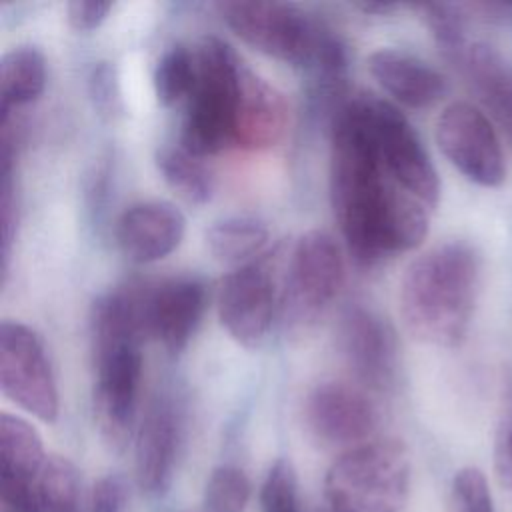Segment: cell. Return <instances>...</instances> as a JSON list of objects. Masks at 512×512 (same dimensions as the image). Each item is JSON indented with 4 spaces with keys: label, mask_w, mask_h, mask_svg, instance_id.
<instances>
[{
    "label": "cell",
    "mask_w": 512,
    "mask_h": 512,
    "mask_svg": "<svg viewBox=\"0 0 512 512\" xmlns=\"http://www.w3.org/2000/svg\"><path fill=\"white\" fill-rule=\"evenodd\" d=\"M330 200L346 246L360 264L408 252L428 234L430 208L382 166L368 94L346 98L332 112Z\"/></svg>",
    "instance_id": "cell-1"
},
{
    "label": "cell",
    "mask_w": 512,
    "mask_h": 512,
    "mask_svg": "<svg viewBox=\"0 0 512 512\" xmlns=\"http://www.w3.org/2000/svg\"><path fill=\"white\" fill-rule=\"evenodd\" d=\"M480 256L468 242H442L420 254L400 282V316L420 342L458 346L468 332L478 290Z\"/></svg>",
    "instance_id": "cell-2"
},
{
    "label": "cell",
    "mask_w": 512,
    "mask_h": 512,
    "mask_svg": "<svg viewBox=\"0 0 512 512\" xmlns=\"http://www.w3.org/2000/svg\"><path fill=\"white\" fill-rule=\"evenodd\" d=\"M244 62L220 38L208 36L196 52V82L186 100L180 146L202 158L234 146L236 106Z\"/></svg>",
    "instance_id": "cell-3"
},
{
    "label": "cell",
    "mask_w": 512,
    "mask_h": 512,
    "mask_svg": "<svg viewBox=\"0 0 512 512\" xmlns=\"http://www.w3.org/2000/svg\"><path fill=\"white\" fill-rule=\"evenodd\" d=\"M408 488V450L394 438L348 448L324 478V496L332 512H398Z\"/></svg>",
    "instance_id": "cell-4"
},
{
    "label": "cell",
    "mask_w": 512,
    "mask_h": 512,
    "mask_svg": "<svg viewBox=\"0 0 512 512\" xmlns=\"http://www.w3.org/2000/svg\"><path fill=\"white\" fill-rule=\"evenodd\" d=\"M228 28L258 52L308 68L326 24L290 2L230 0L216 4Z\"/></svg>",
    "instance_id": "cell-5"
},
{
    "label": "cell",
    "mask_w": 512,
    "mask_h": 512,
    "mask_svg": "<svg viewBox=\"0 0 512 512\" xmlns=\"http://www.w3.org/2000/svg\"><path fill=\"white\" fill-rule=\"evenodd\" d=\"M344 284V256L324 230L302 234L292 250L282 290L284 326L302 334L326 314Z\"/></svg>",
    "instance_id": "cell-6"
},
{
    "label": "cell",
    "mask_w": 512,
    "mask_h": 512,
    "mask_svg": "<svg viewBox=\"0 0 512 512\" xmlns=\"http://www.w3.org/2000/svg\"><path fill=\"white\" fill-rule=\"evenodd\" d=\"M0 388L42 422L58 418V388L40 338L24 324H0Z\"/></svg>",
    "instance_id": "cell-7"
},
{
    "label": "cell",
    "mask_w": 512,
    "mask_h": 512,
    "mask_svg": "<svg viewBox=\"0 0 512 512\" xmlns=\"http://www.w3.org/2000/svg\"><path fill=\"white\" fill-rule=\"evenodd\" d=\"M436 142L448 162L470 182L496 188L504 182L506 162L490 118L470 102L448 104L436 120Z\"/></svg>",
    "instance_id": "cell-8"
},
{
    "label": "cell",
    "mask_w": 512,
    "mask_h": 512,
    "mask_svg": "<svg viewBox=\"0 0 512 512\" xmlns=\"http://www.w3.org/2000/svg\"><path fill=\"white\" fill-rule=\"evenodd\" d=\"M368 114L384 170L428 208L440 198L436 168L408 118L388 100L368 94Z\"/></svg>",
    "instance_id": "cell-9"
},
{
    "label": "cell",
    "mask_w": 512,
    "mask_h": 512,
    "mask_svg": "<svg viewBox=\"0 0 512 512\" xmlns=\"http://www.w3.org/2000/svg\"><path fill=\"white\" fill-rule=\"evenodd\" d=\"M94 416L102 440L120 452L126 448L138 406L142 378L140 346H126L94 358Z\"/></svg>",
    "instance_id": "cell-10"
},
{
    "label": "cell",
    "mask_w": 512,
    "mask_h": 512,
    "mask_svg": "<svg viewBox=\"0 0 512 512\" xmlns=\"http://www.w3.org/2000/svg\"><path fill=\"white\" fill-rule=\"evenodd\" d=\"M338 340L350 370L366 388L386 392L394 386L398 340L380 314L362 304H350L340 316Z\"/></svg>",
    "instance_id": "cell-11"
},
{
    "label": "cell",
    "mask_w": 512,
    "mask_h": 512,
    "mask_svg": "<svg viewBox=\"0 0 512 512\" xmlns=\"http://www.w3.org/2000/svg\"><path fill=\"white\" fill-rule=\"evenodd\" d=\"M378 408L370 396L346 382H322L306 398L304 420L326 446H360L378 428Z\"/></svg>",
    "instance_id": "cell-12"
},
{
    "label": "cell",
    "mask_w": 512,
    "mask_h": 512,
    "mask_svg": "<svg viewBox=\"0 0 512 512\" xmlns=\"http://www.w3.org/2000/svg\"><path fill=\"white\" fill-rule=\"evenodd\" d=\"M272 316L274 282L262 264L248 262L222 278L218 318L238 344L246 348L260 346L270 330Z\"/></svg>",
    "instance_id": "cell-13"
},
{
    "label": "cell",
    "mask_w": 512,
    "mask_h": 512,
    "mask_svg": "<svg viewBox=\"0 0 512 512\" xmlns=\"http://www.w3.org/2000/svg\"><path fill=\"white\" fill-rule=\"evenodd\" d=\"M182 442V420L168 398H156L144 412L136 432L134 462L138 486L148 494H164L174 478Z\"/></svg>",
    "instance_id": "cell-14"
},
{
    "label": "cell",
    "mask_w": 512,
    "mask_h": 512,
    "mask_svg": "<svg viewBox=\"0 0 512 512\" xmlns=\"http://www.w3.org/2000/svg\"><path fill=\"white\" fill-rule=\"evenodd\" d=\"M206 308V288L198 278L182 276L148 288L146 332L170 354L182 352L194 336Z\"/></svg>",
    "instance_id": "cell-15"
},
{
    "label": "cell",
    "mask_w": 512,
    "mask_h": 512,
    "mask_svg": "<svg viewBox=\"0 0 512 512\" xmlns=\"http://www.w3.org/2000/svg\"><path fill=\"white\" fill-rule=\"evenodd\" d=\"M184 232V214L166 200H144L128 206L114 230L120 252L136 264L166 258L178 248Z\"/></svg>",
    "instance_id": "cell-16"
},
{
    "label": "cell",
    "mask_w": 512,
    "mask_h": 512,
    "mask_svg": "<svg viewBox=\"0 0 512 512\" xmlns=\"http://www.w3.org/2000/svg\"><path fill=\"white\" fill-rule=\"evenodd\" d=\"M286 124L288 104L284 96L244 64L236 106L234 146L242 150L270 148L280 142Z\"/></svg>",
    "instance_id": "cell-17"
},
{
    "label": "cell",
    "mask_w": 512,
    "mask_h": 512,
    "mask_svg": "<svg viewBox=\"0 0 512 512\" xmlns=\"http://www.w3.org/2000/svg\"><path fill=\"white\" fill-rule=\"evenodd\" d=\"M368 70L394 100L408 108H430L448 92L444 74L406 50H374L368 56Z\"/></svg>",
    "instance_id": "cell-18"
},
{
    "label": "cell",
    "mask_w": 512,
    "mask_h": 512,
    "mask_svg": "<svg viewBox=\"0 0 512 512\" xmlns=\"http://www.w3.org/2000/svg\"><path fill=\"white\" fill-rule=\"evenodd\" d=\"M4 512H82V478L64 456H48L28 486L0 488Z\"/></svg>",
    "instance_id": "cell-19"
},
{
    "label": "cell",
    "mask_w": 512,
    "mask_h": 512,
    "mask_svg": "<svg viewBox=\"0 0 512 512\" xmlns=\"http://www.w3.org/2000/svg\"><path fill=\"white\" fill-rule=\"evenodd\" d=\"M454 66L490 114L512 128V76L498 50L486 42H470Z\"/></svg>",
    "instance_id": "cell-20"
},
{
    "label": "cell",
    "mask_w": 512,
    "mask_h": 512,
    "mask_svg": "<svg viewBox=\"0 0 512 512\" xmlns=\"http://www.w3.org/2000/svg\"><path fill=\"white\" fill-rule=\"evenodd\" d=\"M46 452L36 428L20 416H0V488L28 486L46 462Z\"/></svg>",
    "instance_id": "cell-21"
},
{
    "label": "cell",
    "mask_w": 512,
    "mask_h": 512,
    "mask_svg": "<svg viewBox=\"0 0 512 512\" xmlns=\"http://www.w3.org/2000/svg\"><path fill=\"white\" fill-rule=\"evenodd\" d=\"M46 86V60L34 46H16L0 60V116L34 102Z\"/></svg>",
    "instance_id": "cell-22"
},
{
    "label": "cell",
    "mask_w": 512,
    "mask_h": 512,
    "mask_svg": "<svg viewBox=\"0 0 512 512\" xmlns=\"http://www.w3.org/2000/svg\"><path fill=\"white\" fill-rule=\"evenodd\" d=\"M206 246L210 254L224 264H248L268 244L266 224L248 214H234L214 220L206 228Z\"/></svg>",
    "instance_id": "cell-23"
},
{
    "label": "cell",
    "mask_w": 512,
    "mask_h": 512,
    "mask_svg": "<svg viewBox=\"0 0 512 512\" xmlns=\"http://www.w3.org/2000/svg\"><path fill=\"white\" fill-rule=\"evenodd\" d=\"M154 162L164 182L188 204H204L212 196V176L198 156L178 146H160Z\"/></svg>",
    "instance_id": "cell-24"
},
{
    "label": "cell",
    "mask_w": 512,
    "mask_h": 512,
    "mask_svg": "<svg viewBox=\"0 0 512 512\" xmlns=\"http://www.w3.org/2000/svg\"><path fill=\"white\" fill-rule=\"evenodd\" d=\"M196 82V54L186 46H170L156 62L152 84L162 106H174L188 100Z\"/></svg>",
    "instance_id": "cell-25"
},
{
    "label": "cell",
    "mask_w": 512,
    "mask_h": 512,
    "mask_svg": "<svg viewBox=\"0 0 512 512\" xmlns=\"http://www.w3.org/2000/svg\"><path fill=\"white\" fill-rule=\"evenodd\" d=\"M416 10L422 14L430 34L434 36L438 48L442 50L444 58L452 64L460 58V54L470 44L466 40V14L464 6L458 4H444V2H428L418 4Z\"/></svg>",
    "instance_id": "cell-26"
},
{
    "label": "cell",
    "mask_w": 512,
    "mask_h": 512,
    "mask_svg": "<svg viewBox=\"0 0 512 512\" xmlns=\"http://www.w3.org/2000/svg\"><path fill=\"white\" fill-rule=\"evenodd\" d=\"M250 498V480L242 468L222 464L212 470L204 488L206 512H244Z\"/></svg>",
    "instance_id": "cell-27"
},
{
    "label": "cell",
    "mask_w": 512,
    "mask_h": 512,
    "mask_svg": "<svg viewBox=\"0 0 512 512\" xmlns=\"http://www.w3.org/2000/svg\"><path fill=\"white\" fill-rule=\"evenodd\" d=\"M262 512H300L298 508V484L292 464L284 458L276 460L260 490Z\"/></svg>",
    "instance_id": "cell-28"
},
{
    "label": "cell",
    "mask_w": 512,
    "mask_h": 512,
    "mask_svg": "<svg viewBox=\"0 0 512 512\" xmlns=\"http://www.w3.org/2000/svg\"><path fill=\"white\" fill-rule=\"evenodd\" d=\"M450 512H494L488 482L478 468H462L452 480Z\"/></svg>",
    "instance_id": "cell-29"
},
{
    "label": "cell",
    "mask_w": 512,
    "mask_h": 512,
    "mask_svg": "<svg viewBox=\"0 0 512 512\" xmlns=\"http://www.w3.org/2000/svg\"><path fill=\"white\" fill-rule=\"evenodd\" d=\"M494 472L502 486L512 488V382H506L494 434Z\"/></svg>",
    "instance_id": "cell-30"
},
{
    "label": "cell",
    "mask_w": 512,
    "mask_h": 512,
    "mask_svg": "<svg viewBox=\"0 0 512 512\" xmlns=\"http://www.w3.org/2000/svg\"><path fill=\"white\" fill-rule=\"evenodd\" d=\"M88 90L98 114L114 118L122 112V92L116 68L110 62H98L88 76Z\"/></svg>",
    "instance_id": "cell-31"
},
{
    "label": "cell",
    "mask_w": 512,
    "mask_h": 512,
    "mask_svg": "<svg viewBox=\"0 0 512 512\" xmlns=\"http://www.w3.org/2000/svg\"><path fill=\"white\" fill-rule=\"evenodd\" d=\"M128 496L130 490L126 478L122 474H106L90 488L86 512H124Z\"/></svg>",
    "instance_id": "cell-32"
},
{
    "label": "cell",
    "mask_w": 512,
    "mask_h": 512,
    "mask_svg": "<svg viewBox=\"0 0 512 512\" xmlns=\"http://www.w3.org/2000/svg\"><path fill=\"white\" fill-rule=\"evenodd\" d=\"M112 10V2L102 0H72L66 4L68 24L76 32L96 30Z\"/></svg>",
    "instance_id": "cell-33"
},
{
    "label": "cell",
    "mask_w": 512,
    "mask_h": 512,
    "mask_svg": "<svg viewBox=\"0 0 512 512\" xmlns=\"http://www.w3.org/2000/svg\"><path fill=\"white\" fill-rule=\"evenodd\" d=\"M360 10H364V12H374V14H388V12H392V10H396V4H376V2H368V4H360L358 6Z\"/></svg>",
    "instance_id": "cell-34"
},
{
    "label": "cell",
    "mask_w": 512,
    "mask_h": 512,
    "mask_svg": "<svg viewBox=\"0 0 512 512\" xmlns=\"http://www.w3.org/2000/svg\"><path fill=\"white\" fill-rule=\"evenodd\" d=\"M328 512H332V510H328Z\"/></svg>",
    "instance_id": "cell-35"
}]
</instances>
